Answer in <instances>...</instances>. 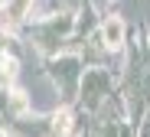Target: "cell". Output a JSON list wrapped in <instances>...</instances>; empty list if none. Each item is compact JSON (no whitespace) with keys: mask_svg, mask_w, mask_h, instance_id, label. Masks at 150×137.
Returning <instances> with one entry per match:
<instances>
[{"mask_svg":"<svg viewBox=\"0 0 150 137\" xmlns=\"http://www.w3.org/2000/svg\"><path fill=\"white\" fill-rule=\"evenodd\" d=\"M101 39H105L108 49H121V46H124V23H121L117 16L105 20V26H101Z\"/></svg>","mask_w":150,"mask_h":137,"instance_id":"1","label":"cell"},{"mask_svg":"<svg viewBox=\"0 0 150 137\" xmlns=\"http://www.w3.org/2000/svg\"><path fill=\"white\" fill-rule=\"evenodd\" d=\"M52 131H56V134H69V131H72V114L65 111V108L52 114Z\"/></svg>","mask_w":150,"mask_h":137,"instance_id":"2","label":"cell"},{"mask_svg":"<svg viewBox=\"0 0 150 137\" xmlns=\"http://www.w3.org/2000/svg\"><path fill=\"white\" fill-rule=\"evenodd\" d=\"M0 78H4V82H13L16 78V59L13 56H0Z\"/></svg>","mask_w":150,"mask_h":137,"instance_id":"3","label":"cell"}]
</instances>
